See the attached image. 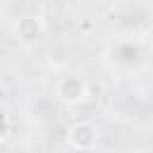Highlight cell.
I'll list each match as a JSON object with an SVG mask.
<instances>
[{
    "instance_id": "7a4b0ae2",
    "label": "cell",
    "mask_w": 153,
    "mask_h": 153,
    "mask_svg": "<svg viewBox=\"0 0 153 153\" xmlns=\"http://www.w3.org/2000/svg\"><path fill=\"white\" fill-rule=\"evenodd\" d=\"M86 86H88V81H84L81 76L65 74L57 79V86H55L57 100L65 105H79L81 100H86Z\"/></svg>"
},
{
    "instance_id": "277c9868",
    "label": "cell",
    "mask_w": 153,
    "mask_h": 153,
    "mask_svg": "<svg viewBox=\"0 0 153 153\" xmlns=\"http://www.w3.org/2000/svg\"><path fill=\"white\" fill-rule=\"evenodd\" d=\"M10 129H12L10 115H7V110H2V108H0V141H2V139H7Z\"/></svg>"
},
{
    "instance_id": "5b68a950",
    "label": "cell",
    "mask_w": 153,
    "mask_h": 153,
    "mask_svg": "<svg viewBox=\"0 0 153 153\" xmlns=\"http://www.w3.org/2000/svg\"><path fill=\"white\" fill-rule=\"evenodd\" d=\"M100 93H103V86H100V84H88V86H86V98L98 100V98H100Z\"/></svg>"
},
{
    "instance_id": "6da1fadb",
    "label": "cell",
    "mask_w": 153,
    "mask_h": 153,
    "mask_svg": "<svg viewBox=\"0 0 153 153\" xmlns=\"http://www.w3.org/2000/svg\"><path fill=\"white\" fill-rule=\"evenodd\" d=\"M98 127L93 124V122H88V120H79V122H72L69 127H67V134H65V139H67V143H69V148H74V151H93L96 148V143H98Z\"/></svg>"
},
{
    "instance_id": "52a82bcc",
    "label": "cell",
    "mask_w": 153,
    "mask_h": 153,
    "mask_svg": "<svg viewBox=\"0 0 153 153\" xmlns=\"http://www.w3.org/2000/svg\"><path fill=\"white\" fill-rule=\"evenodd\" d=\"M36 153H45V151H36Z\"/></svg>"
},
{
    "instance_id": "8992f818",
    "label": "cell",
    "mask_w": 153,
    "mask_h": 153,
    "mask_svg": "<svg viewBox=\"0 0 153 153\" xmlns=\"http://www.w3.org/2000/svg\"><path fill=\"white\" fill-rule=\"evenodd\" d=\"M124 153H146V151H141V148H127Z\"/></svg>"
},
{
    "instance_id": "3957f363",
    "label": "cell",
    "mask_w": 153,
    "mask_h": 153,
    "mask_svg": "<svg viewBox=\"0 0 153 153\" xmlns=\"http://www.w3.org/2000/svg\"><path fill=\"white\" fill-rule=\"evenodd\" d=\"M43 33H45L43 19L36 17V14H24V17H19V19L14 22V38H17L22 45H26V48L36 45V43L43 38Z\"/></svg>"
}]
</instances>
